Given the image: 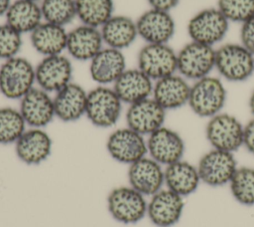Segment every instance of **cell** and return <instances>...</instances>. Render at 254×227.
<instances>
[{
  "instance_id": "1",
  "label": "cell",
  "mask_w": 254,
  "mask_h": 227,
  "mask_svg": "<svg viewBox=\"0 0 254 227\" xmlns=\"http://www.w3.org/2000/svg\"><path fill=\"white\" fill-rule=\"evenodd\" d=\"M227 92L221 78L206 76L190 85L188 106L199 117L210 118L222 112Z\"/></svg>"
},
{
  "instance_id": "2",
  "label": "cell",
  "mask_w": 254,
  "mask_h": 227,
  "mask_svg": "<svg viewBox=\"0 0 254 227\" xmlns=\"http://www.w3.org/2000/svg\"><path fill=\"white\" fill-rule=\"evenodd\" d=\"M220 78L241 83L254 74V55L240 42L225 43L215 48V67Z\"/></svg>"
},
{
  "instance_id": "3",
  "label": "cell",
  "mask_w": 254,
  "mask_h": 227,
  "mask_svg": "<svg viewBox=\"0 0 254 227\" xmlns=\"http://www.w3.org/2000/svg\"><path fill=\"white\" fill-rule=\"evenodd\" d=\"M35 84V67L26 58L16 56L0 66V93L5 98L21 100Z\"/></svg>"
},
{
  "instance_id": "4",
  "label": "cell",
  "mask_w": 254,
  "mask_h": 227,
  "mask_svg": "<svg viewBox=\"0 0 254 227\" xmlns=\"http://www.w3.org/2000/svg\"><path fill=\"white\" fill-rule=\"evenodd\" d=\"M229 25L217 7H207L190 18L187 32L190 41L214 47L224 39Z\"/></svg>"
},
{
  "instance_id": "5",
  "label": "cell",
  "mask_w": 254,
  "mask_h": 227,
  "mask_svg": "<svg viewBox=\"0 0 254 227\" xmlns=\"http://www.w3.org/2000/svg\"><path fill=\"white\" fill-rule=\"evenodd\" d=\"M215 67V48L190 41L177 52V73L188 81L209 76Z\"/></svg>"
},
{
  "instance_id": "6",
  "label": "cell",
  "mask_w": 254,
  "mask_h": 227,
  "mask_svg": "<svg viewBox=\"0 0 254 227\" xmlns=\"http://www.w3.org/2000/svg\"><path fill=\"white\" fill-rule=\"evenodd\" d=\"M122 104L113 88L98 85L87 93L85 115L97 127H111L121 115Z\"/></svg>"
},
{
  "instance_id": "7",
  "label": "cell",
  "mask_w": 254,
  "mask_h": 227,
  "mask_svg": "<svg viewBox=\"0 0 254 227\" xmlns=\"http://www.w3.org/2000/svg\"><path fill=\"white\" fill-rule=\"evenodd\" d=\"M146 196L129 186L113 188L107 196V208L116 221L123 224H135L147 215Z\"/></svg>"
},
{
  "instance_id": "8",
  "label": "cell",
  "mask_w": 254,
  "mask_h": 227,
  "mask_svg": "<svg viewBox=\"0 0 254 227\" xmlns=\"http://www.w3.org/2000/svg\"><path fill=\"white\" fill-rule=\"evenodd\" d=\"M244 124L233 114L219 113L208 118L205 137L212 148L233 152L243 146Z\"/></svg>"
},
{
  "instance_id": "9",
  "label": "cell",
  "mask_w": 254,
  "mask_h": 227,
  "mask_svg": "<svg viewBox=\"0 0 254 227\" xmlns=\"http://www.w3.org/2000/svg\"><path fill=\"white\" fill-rule=\"evenodd\" d=\"M196 167L201 182L219 187L230 182L238 166L233 152L212 148L199 158Z\"/></svg>"
},
{
  "instance_id": "10",
  "label": "cell",
  "mask_w": 254,
  "mask_h": 227,
  "mask_svg": "<svg viewBox=\"0 0 254 227\" xmlns=\"http://www.w3.org/2000/svg\"><path fill=\"white\" fill-rule=\"evenodd\" d=\"M106 149L115 161L128 165L148 155L145 136L128 126L117 128L109 134Z\"/></svg>"
},
{
  "instance_id": "11",
  "label": "cell",
  "mask_w": 254,
  "mask_h": 227,
  "mask_svg": "<svg viewBox=\"0 0 254 227\" xmlns=\"http://www.w3.org/2000/svg\"><path fill=\"white\" fill-rule=\"evenodd\" d=\"M138 67L154 82L177 73V52L169 44H146L137 57Z\"/></svg>"
},
{
  "instance_id": "12",
  "label": "cell",
  "mask_w": 254,
  "mask_h": 227,
  "mask_svg": "<svg viewBox=\"0 0 254 227\" xmlns=\"http://www.w3.org/2000/svg\"><path fill=\"white\" fill-rule=\"evenodd\" d=\"M37 87L48 93H57L71 82L72 64L60 54L44 57L35 67Z\"/></svg>"
},
{
  "instance_id": "13",
  "label": "cell",
  "mask_w": 254,
  "mask_h": 227,
  "mask_svg": "<svg viewBox=\"0 0 254 227\" xmlns=\"http://www.w3.org/2000/svg\"><path fill=\"white\" fill-rule=\"evenodd\" d=\"M148 155L163 166L183 159L186 145L182 135L163 125L147 137Z\"/></svg>"
},
{
  "instance_id": "14",
  "label": "cell",
  "mask_w": 254,
  "mask_h": 227,
  "mask_svg": "<svg viewBox=\"0 0 254 227\" xmlns=\"http://www.w3.org/2000/svg\"><path fill=\"white\" fill-rule=\"evenodd\" d=\"M138 36L146 44H169L176 33V21L171 12L150 8L136 20Z\"/></svg>"
},
{
  "instance_id": "15",
  "label": "cell",
  "mask_w": 254,
  "mask_h": 227,
  "mask_svg": "<svg viewBox=\"0 0 254 227\" xmlns=\"http://www.w3.org/2000/svg\"><path fill=\"white\" fill-rule=\"evenodd\" d=\"M184 208V197L166 187L150 196L147 216L157 227H172L181 219Z\"/></svg>"
},
{
  "instance_id": "16",
  "label": "cell",
  "mask_w": 254,
  "mask_h": 227,
  "mask_svg": "<svg viewBox=\"0 0 254 227\" xmlns=\"http://www.w3.org/2000/svg\"><path fill=\"white\" fill-rule=\"evenodd\" d=\"M166 114L167 111L150 97L129 105L125 118L128 127L148 136L164 125Z\"/></svg>"
},
{
  "instance_id": "17",
  "label": "cell",
  "mask_w": 254,
  "mask_h": 227,
  "mask_svg": "<svg viewBox=\"0 0 254 227\" xmlns=\"http://www.w3.org/2000/svg\"><path fill=\"white\" fill-rule=\"evenodd\" d=\"M127 175L129 185L146 197L154 195L165 185L163 165L149 155L130 164Z\"/></svg>"
},
{
  "instance_id": "18",
  "label": "cell",
  "mask_w": 254,
  "mask_h": 227,
  "mask_svg": "<svg viewBox=\"0 0 254 227\" xmlns=\"http://www.w3.org/2000/svg\"><path fill=\"white\" fill-rule=\"evenodd\" d=\"M19 111L30 127L44 128L56 117L53 98L39 87H34L20 100Z\"/></svg>"
},
{
  "instance_id": "19",
  "label": "cell",
  "mask_w": 254,
  "mask_h": 227,
  "mask_svg": "<svg viewBox=\"0 0 254 227\" xmlns=\"http://www.w3.org/2000/svg\"><path fill=\"white\" fill-rule=\"evenodd\" d=\"M53 140L50 134L40 127L26 129L15 142L18 158L28 165H38L51 155Z\"/></svg>"
},
{
  "instance_id": "20",
  "label": "cell",
  "mask_w": 254,
  "mask_h": 227,
  "mask_svg": "<svg viewBox=\"0 0 254 227\" xmlns=\"http://www.w3.org/2000/svg\"><path fill=\"white\" fill-rule=\"evenodd\" d=\"M190 84L178 73L154 82L152 98L166 111L188 105Z\"/></svg>"
},
{
  "instance_id": "21",
  "label": "cell",
  "mask_w": 254,
  "mask_h": 227,
  "mask_svg": "<svg viewBox=\"0 0 254 227\" xmlns=\"http://www.w3.org/2000/svg\"><path fill=\"white\" fill-rule=\"evenodd\" d=\"M100 29L81 24L67 32L66 51L77 61H90L103 49Z\"/></svg>"
},
{
  "instance_id": "22",
  "label": "cell",
  "mask_w": 254,
  "mask_h": 227,
  "mask_svg": "<svg viewBox=\"0 0 254 227\" xmlns=\"http://www.w3.org/2000/svg\"><path fill=\"white\" fill-rule=\"evenodd\" d=\"M56 117L71 122L85 115L87 92L78 84L70 82L55 93L53 98Z\"/></svg>"
},
{
  "instance_id": "23",
  "label": "cell",
  "mask_w": 254,
  "mask_h": 227,
  "mask_svg": "<svg viewBox=\"0 0 254 227\" xmlns=\"http://www.w3.org/2000/svg\"><path fill=\"white\" fill-rule=\"evenodd\" d=\"M89 62L90 77L99 86L113 85L126 70L123 52L109 47L103 48Z\"/></svg>"
},
{
  "instance_id": "24",
  "label": "cell",
  "mask_w": 254,
  "mask_h": 227,
  "mask_svg": "<svg viewBox=\"0 0 254 227\" xmlns=\"http://www.w3.org/2000/svg\"><path fill=\"white\" fill-rule=\"evenodd\" d=\"M154 81L139 68L126 69L114 82L113 90L123 104L132 105L152 97Z\"/></svg>"
},
{
  "instance_id": "25",
  "label": "cell",
  "mask_w": 254,
  "mask_h": 227,
  "mask_svg": "<svg viewBox=\"0 0 254 227\" xmlns=\"http://www.w3.org/2000/svg\"><path fill=\"white\" fill-rule=\"evenodd\" d=\"M99 29L103 43L120 51L130 47L138 37L136 21L125 15H113Z\"/></svg>"
},
{
  "instance_id": "26",
  "label": "cell",
  "mask_w": 254,
  "mask_h": 227,
  "mask_svg": "<svg viewBox=\"0 0 254 227\" xmlns=\"http://www.w3.org/2000/svg\"><path fill=\"white\" fill-rule=\"evenodd\" d=\"M200 182L197 167L187 160L181 159L165 166L166 187L184 198L193 193Z\"/></svg>"
},
{
  "instance_id": "27",
  "label": "cell",
  "mask_w": 254,
  "mask_h": 227,
  "mask_svg": "<svg viewBox=\"0 0 254 227\" xmlns=\"http://www.w3.org/2000/svg\"><path fill=\"white\" fill-rule=\"evenodd\" d=\"M66 40L67 32L64 27L45 21L30 33L33 48L44 57L63 54L66 49Z\"/></svg>"
},
{
  "instance_id": "28",
  "label": "cell",
  "mask_w": 254,
  "mask_h": 227,
  "mask_svg": "<svg viewBox=\"0 0 254 227\" xmlns=\"http://www.w3.org/2000/svg\"><path fill=\"white\" fill-rule=\"evenodd\" d=\"M5 18L6 23L21 34L32 33L43 22L40 5L29 0L12 2Z\"/></svg>"
},
{
  "instance_id": "29",
  "label": "cell",
  "mask_w": 254,
  "mask_h": 227,
  "mask_svg": "<svg viewBox=\"0 0 254 227\" xmlns=\"http://www.w3.org/2000/svg\"><path fill=\"white\" fill-rule=\"evenodd\" d=\"M76 17L81 24L100 28L113 16V0H75Z\"/></svg>"
},
{
  "instance_id": "30",
  "label": "cell",
  "mask_w": 254,
  "mask_h": 227,
  "mask_svg": "<svg viewBox=\"0 0 254 227\" xmlns=\"http://www.w3.org/2000/svg\"><path fill=\"white\" fill-rule=\"evenodd\" d=\"M229 184L233 198L241 205H254V168L250 166L237 167Z\"/></svg>"
},
{
  "instance_id": "31",
  "label": "cell",
  "mask_w": 254,
  "mask_h": 227,
  "mask_svg": "<svg viewBox=\"0 0 254 227\" xmlns=\"http://www.w3.org/2000/svg\"><path fill=\"white\" fill-rule=\"evenodd\" d=\"M26 126L19 110L11 107L0 108V144H15L27 129Z\"/></svg>"
},
{
  "instance_id": "32",
  "label": "cell",
  "mask_w": 254,
  "mask_h": 227,
  "mask_svg": "<svg viewBox=\"0 0 254 227\" xmlns=\"http://www.w3.org/2000/svg\"><path fill=\"white\" fill-rule=\"evenodd\" d=\"M43 20L64 27L76 17L75 0H42Z\"/></svg>"
},
{
  "instance_id": "33",
  "label": "cell",
  "mask_w": 254,
  "mask_h": 227,
  "mask_svg": "<svg viewBox=\"0 0 254 227\" xmlns=\"http://www.w3.org/2000/svg\"><path fill=\"white\" fill-rule=\"evenodd\" d=\"M216 7L230 23L242 24L254 16V0H217Z\"/></svg>"
},
{
  "instance_id": "34",
  "label": "cell",
  "mask_w": 254,
  "mask_h": 227,
  "mask_svg": "<svg viewBox=\"0 0 254 227\" xmlns=\"http://www.w3.org/2000/svg\"><path fill=\"white\" fill-rule=\"evenodd\" d=\"M22 47V34L7 23L0 25V59L8 60L18 56Z\"/></svg>"
},
{
  "instance_id": "35",
  "label": "cell",
  "mask_w": 254,
  "mask_h": 227,
  "mask_svg": "<svg viewBox=\"0 0 254 227\" xmlns=\"http://www.w3.org/2000/svg\"><path fill=\"white\" fill-rule=\"evenodd\" d=\"M240 25V43L254 55V16Z\"/></svg>"
},
{
  "instance_id": "36",
  "label": "cell",
  "mask_w": 254,
  "mask_h": 227,
  "mask_svg": "<svg viewBox=\"0 0 254 227\" xmlns=\"http://www.w3.org/2000/svg\"><path fill=\"white\" fill-rule=\"evenodd\" d=\"M243 146L254 155V116L244 124L243 130Z\"/></svg>"
},
{
  "instance_id": "37",
  "label": "cell",
  "mask_w": 254,
  "mask_h": 227,
  "mask_svg": "<svg viewBox=\"0 0 254 227\" xmlns=\"http://www.w3.org/2000/svg\"><path fill=\"white\" fill-rule=\"evenodd\" d=\"M147 1L150 7L153 9L171 12L172 9L177 7L180 0H147Z\"/></svg>"
},
{
  "instance_id": "38",
  "label": "cell",
  "mask_w": 254,
  "mask_h": 227,
  "mask_svg": "<svg viewBox=\"0 0 254 227\" xmlns=\"http://www.w3.org/2000/svg\"><path fill=\"white\" fill-rule=\"evenodd\" d=\"M11 3V0H0V17L5 16Z\"/></svg>"
},
{
  "instance_id": "39",
  "label": "cell",
  "mask_w": 254,
  "mask_h": 227,
  "mask_svg": "<svg viewBox=\"0 0 254 227\" xmlns=\"http://www.w3.org/2000/svg\"><path fill=\"white\" fill-rule=\"evenodd\" d=\"M248 107H249L250 113L254 116V90L250 94V97H249V100H248Z\"/></svg>"
},
{
  "instance_id": "40",
  "label": "cell",
  "mask_w": 254,
  "mask_h": 227,
  "mask_svg": "<svg viewBox=\"0 0 254 227\" xmlns=\"http://www.w3.org/2000/svg\"><path fill=\"white\" fill-rule=\"evenodd\" d=\"M29 1H34V2H37V1H39V0H29Z\"/></svg>"
}]
</instances>
